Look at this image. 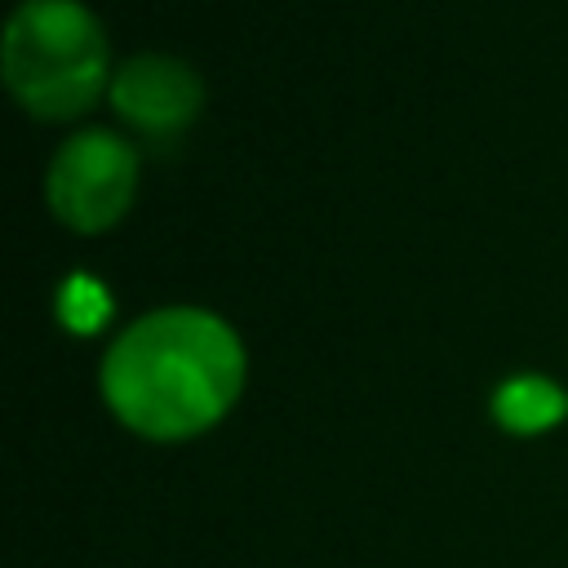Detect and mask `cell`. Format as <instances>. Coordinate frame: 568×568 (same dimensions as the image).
<instances>
[{
    "instance_id": "cell-5",
    "label": "cell",
    "mask_w": 568,
    "mask_h": 568,
    "mask_svg": "<svg viewBox=\"0 0 568 568\" xmlns=\"http://www.w3.org/2000/svg\"><path fill=\"white\" fill-rule=\"evenodd\" d=\"M493 413L506 430H519V435H532V430H546L555 426L564 413H568V395L541 377V373H515L497 386L493 395Z\"/></svg>"
},
{
    "instance_id": "cell-1",
    "label": "cell",
    "mask_w": 568,
    "mask_h": 568,
    "mask_svg": "<svg viewBox=\"0 0 568 568\" xmlns=\"http://www.w3.org/2000/svg\"><path fill=\"white\" fill-rule=\"evenodd\" d=\"M244 386V346L204 306H160L133 320L102 355L111 413L146 439H186L213 426Z\"/></svg>"
},
{
    "instance_id": "cell-4",
    "label": "cell",
    "mask_w": 568,
    "mask_h": 568,
    "mask_svg": "<svg viewBox=\"0 0 568 568\" xmlns=\"http://www.w3.org/2000/svg\"><path fill=\"white\" fill-rule=\"evenodd\" d=\"M204 102V84L186 58L173 53H133L111 75V106L151 138L182 133Z\"/></svg>"
},
{
    "instance_id": "cell-3",
    "label": "cell",
    "mask_w": 568,
    "mask_h": 568,
    "mask_svg": "<svg viewBox=\"0 0 568 568\" xmlns=\"http://www.w3.org/2000/svg\"><path fill=\"white\" fill-rule=\"evenodd\" d=\"M138 186V151L111 129H80L71 133L49 160V204L75 231L111 226Z\"/></svg>"
},
{
    "instance_id": "cell-2",
    "label": "cell",
    "mask_w": 568,
    "mask_h": 568,
    "mask_svg": "<svg viewBox=\"0 0 568 568\" xmlns=\"http://www.w3.org/2000/svg\"><path fill=\"white\" fill-rule=\"evenodd\" d=\"M0 67L13 98L44 120L84 111L106 84V31L80 0H18Z\"/></svg>"
},
{
    "instance_id": "cell-6",
    "label": "cell",
    "mask_w": 568,
    "mask_h": 568,
    "mask_svg": "<svg viewBox=\"0 0 568 568\" xmlns=\"http://www.w3.org/2000/svg\"><path fill=\"white\" fill-rule=\"evenodd\" d=\"M58 311H62V320H67L71 328L89 333V328H98V324L106 320V311H111V297H106V288H102L93 275L75 271V275H67V280H62V293H58Z\"/></svg>"
}]
</instances>
